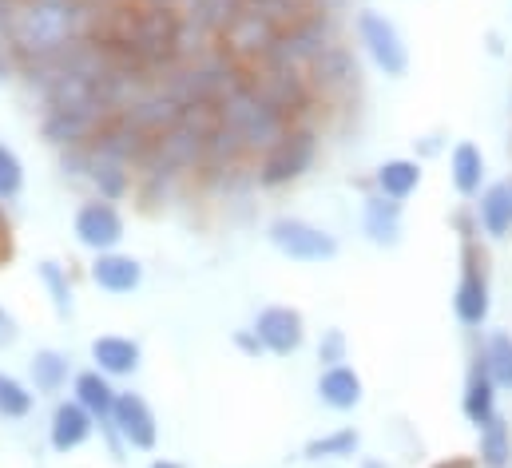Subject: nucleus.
Masks as SVG:
<instances>
[{
	"label": "nucleus",
	"mask_w": 512,
	"mask_h": 468,
	"mask_svg": "<svg viewBox=\"0 0 512 468\" xmlns=\"http://www.w3.org/2000/svg\"><path fill=\"white\" fill-rule=\"evenodd\" d=\"M96 16V0H16L4 32L16 44L20 60H32L92 36Z\"/></svg>",
	"instance_id": "1"
},
{
	"label": "nucleus",
	"mask_w": 512,
	"mask_h": 468,
	"mask_svg": "<svg viewBox=\"0 0 512 468\" xmlns=\"http://www.w3.org/2000/svg\"><path fill=\"white\" fill-rule=\"evenodd\" d=\"M219 123L231 127V131L243 139V147L251 151V159H258L262 151H270V147L294 127L282 112H274L247 80H243L227 100H219Z\"/></svg>",
	"instance_id": "2"
},
{
	"label": "nucleus",
	"mask_w": 512,
	"mask_h": 468,
	"mask_svg": "<svg viewBox=\"0 0 512 468\" xmlns=\"http://www.w3.org/2000/svg\"><path fill=\"white\" fill-rule=\"evenodd\" d=\"M322 151V135L314 123H294L270 151H262L255 163V179L262 191H282L298 179H306L318 163Z\"/></svg>",
	"instance_id": "3"
},
{
	"label": "nucleus",
	"mask_w": 512,
	"mask_h": 468,
	"mask_svg": "<svg viewBox=\"0 0 512 468\" xmlns=\"http://www.w3.org/2000/svg\"><path fill=\"white\" fill-rule=\"evenodd\" d=\"M334 40H338V20H334V12H310L306 20H298L294 28H286V32L274 40V48H270L258 64L306 72ZM251 68H255V64H251Z\"/></svg>",
	"instance_id": "4"
},
{
	"label": "nucleus",
	"mask_w": 512,
	"mask_h": 468,
	"mask_svg": "<svg viewBox=\"0 0 512 468\" xmlns=\"http://www.w3.org/2000/svg\"><path fill=\"white\" fill-rule=\"evenodd\" d=\"M247 84L255 88L258 96L282 112L290 123H314V108H318V96L306 80V72H294V68H270V64H255L247 68Z\"/></svg>",
	"instance_id": "5"
},
{
	"label": "nucleus",
	"mask_w": 512,
	"mask_h": 468,
	"mask_svg": "<svg viewBox=\"0 0 512 468\" xmlns=\"http://www.w3.org/2000/svg\"><path fill=\"white\" fill-rule=\"evenodd\" d=\"M453 314L465 330H485L493 314V286H489L485 254L477 250V242H461V278L453 290Z\"/></svg>",
	"instance_id": "6"
},
{
	"label": "nucleus",
	"mask_w": 512,
	"mask_h": 468,
	"mask_svg": "<svg viewBox=\"0 0 512 468\" xmlns=\"http://www.w3.org/2000/svg\"><path fill=\"white\" fill-rule=\"evenodd\" d=\"M354 32H358L362 52L370 56V64H374L382 76L397 80V76L409 72V48H405V36H401V28H397L385 12L362 8L358 20H354Z\"/></svg>",
	"instance_id": "7"
},
{
	"label": "nucleus",
	"mask_w": 512,
	"mask_h": 468,
	"mask_svg": "<svg viewBox=\"0 0 512 468\" xmlns=\"http://www.w3.org/2000/svg\"><path fill=\"white\" fill-rule=\"evenodd\" d=\"M266 238L290 262H330V258H338V238L326 227H318L310 219H298V215H278L266 227Z\"/></svg>",
	"instance_id": "8"
},
{
	"label": "nucleus",
	"mask_w": 512,
	"mask_h": 468,
	"mask_svg": "<svg viewBox=\"0 0 512 468\" xmlns=\"http://www.w3.org/2000/svg\"><path fill=\"white\" fill-rule=\"evenodd\" d=\"M306 80H310V88H314L318 100L338 104V100H350V96L362 88V64H358V56H354L350 44L334 40V44L306 68Z\"/></svg>",
	"instance_id": "9"
},
{
	"label": "nucleus",
	"mask_w": 512,
	"mask_h": 468,
	"mask_svg": "<svg viewBox=\"0 0 512 468\" xmlns=\"http://www.w3.org/2000/svg\"><path fill=\"white\" fill-rule=\"evenodd\" d=\"M72 234H76V242H80L84 250L108 254V250H120L128 227H124V215H120L116 203H108V199H88V203H80L76 215H72Z\"/></svg>",
	"instance_id": "10"
},
{
	"label": "nucleus",
	"mask_w": 512,
	"mask_h": 468,
	"mask_svg": "<svg viewBox=\"0 0 512 468\" xmlns=\"http://www.w3.org/2000/svg\"><path fill=\"white\" fill-rule=\"evenodd\" d=\"M282 36V28L274 24V20H266V16H258V12H235V20L223 28V36H219V48H227L243 68H251L258 64L270 48H274V40Z\"/></svg>",
	"instance_id": "11"
},
{
	"label": "nucleus",
	"mask_w": 512,
	"mask_h": 468,
	"mask_svg": "<svg viewBox=\"0 0 512 468\" xmlns=\"http://www.w3.org/2000/svg\"><path fill=\"white\" fill-rule=\"evenodd\" d=\"M104 108H44L40 112V135L44 143H52L56 151L64 147H80V143H92V135L108 123Z\"/></svg>",
	"instance_id": "12"
},
{
	"label": "nucleus",
	"mask_w": 512,
	"mask_h": 468,
	"mask_svg": "<svg viewBox=\"0 0 512 468\" xmlns=\"http://www.w3.org/2000/svg\"><path fill=\"white\" fill-rule=\"evenodd\" d=\"M108 425L120 433V441L128 445V453H151V449L159 445V421H155V409L147 405V397H139V393H131V389L128 393L120 389V401H116Z\"/></svg>",
	"instance_id": "13"
},
{
	"label": "nucleus",
	"mask_w": 512,
	"mask_h": 468,
	"mask_svg": "<svg viewBox=\"0 0 512 468\" xmlns=\"http://www.w3.org/2000/svg\"><path fill=\"white\" fill-rule=\"evenodd\" d=\"M262 342V350L274 357H290L306 346V318L294 306H262L251 326Z\"/></svg>",
	"instance_id": "14"
},
{
	"label": "nucleus",
	"mask_w": 512,
	"mask_h": 468,
	"mask_svg": "<svg viewBox=\"0 0 512 468\" xmlns=\"http://www.w3.org/2000/svg\"><path fill=\"white\" fill-rule=\"evenodd\" d=\"M96 429H100V421L80 405V401H56V409H52V421H48V445L56 449V453H76V449H84L92 437H96Z\"/></svg>",
	"instance_id": "15"
},
{
	"label": "nucleus",
	"mask_w": 512,
	"mask_h": 468,
	"mask_svg": "<svg viewBox=\"0 0 512 468\" xmlns=\"http://www.w3.org/2000/svg\"><path fill=\"white\" fill-rule=\"evenodd\" d=\"M183 104L175 100V96H167L159 84H151L135 104H131L128 112H124V119H128L135 131H143L147 139H159L163 131H171L179 119H183Z\"/></svg>",
	"instance_id": "16"
},
{
	"label": "nucleus",
	"mask_w": 512,
	"mask_h": 468,
	"mask_svg": "<svg viewBox=\"0 0 512 468\" xmlns=\"http://www.w3.org/2000/svg\"><path fill=\"white\" fill-rule=\"evenodd\" d=\"M497 397H501L497 381L489 377L485 361L473 353L469 373H465V389H461V413H465V421H469L473 429H485L493 417H501V413H497Z\"/></svg>",
	"instance_id": "17"
},
{
	"label": "nucleus",
	"mask_w": 512,
	"mask_h": 468,
	"mask_svg": "<svg viewBox=\"0 0 512 468\" xmlns=\"http://www.w3.org/2000/svg\"><path fill=\"white\" fill-rule=\"evenodd\" d=\"M151 143H155V139H147L143 131H135L124 116L108 119V123H104V127L92 135V151H100V155H108V159L128 163L131 171H135V167L147 159Z\"/></svg>",
	"instance_id": "18"
},
{
	"label": "nucleus",
	"mask_w": 512,
	"mask_h": 468,
	"mask_svg": "<svg viewBox=\"0 0 512 468\" xmlns=\"http://www.w3.org/2000/svg\"><path fill=\"white\" fill-rule=\"evenodd\" d=\"M88 278H92V286H100L104 294H131V290H139V282H143V262H139L135 254H124V250H108V254H96V258H92Z\"/></svg>",
	"instance_id": "19"
},
{
	"label": "nucleus",
	"mask_w": 512,
	"mask_h": 468,
	"mask_svg": "<svg viewBox=\"0 0 512 468\" xmlns=\"http://www.w3.org/2000/svg\"><path fill=\"white\" fill-rule=\"evenodd\" d=\"M366 397V385H362V373L354 365H326L318 373V401L334 413H354Z\"/></svg>",
	"instance_id": "20"
},
{
	"label": "nucleus",
	"mask_w": 512,
	"mask_h": 468,
	"mask_svg": "<svg viewBox=\"0 0 512 468\" xmlns=\"http://www.w3.org/2000/svg\"><path fill=\"white\" fill-rule=\"evenodd\" d=\"M88 353H92V365H96L100 373H108L112 381L135 377L139 365H143L139 342H135V338H124V334H100V338L88 346Z\"/></svg>",
	"instance_id": "21"
},
{
	"label": "nucleus",
	"mask_w": 512,
	"mask_h": 468,
	"mask_svg": "<svg viewBox=\"0 0 512 468\" xmlns=\"http://www.w3.org/2000/svg\"><path fill=\"white\" fill-rule=\"evenodd\" d=\"M84 183L96 191V199L120 203V199H128L131 191H135V171H131L128 163H120V159H108V155L92 151V143H88V179Z\"/></svg>",
	"instance_id": "22"
},
{
	"label": "nucleus",
	"mask_w": 512,
	"mask_h": 468,
	"mask_svg": "<svg viewBox=\"0 0 512 468\" xmlns=\"http://www.w3.org/2000/svg\"><path fill=\"white\" fill-rule=\"evenodd\" d=\"M362 231L366 238L374 242V246H382V250H393L397 242H401V234H405V215H401V203H393V199H385V195H366V203H362Z\"/></svg>",
	"instance_id": "23"
},
{
	"label": "nucleus",
	"mask_w": 512,
	"mask_h": 468,
	"mask_svg": "<svg viewBox=\"0 0 512 468\" xmlns=\"http://www.w3.org/2000/svg\"><path fill=\"white\" fill-rule=\"evenodd\" d=\"M449 179H453V191L461 199H477L485 187H489V163H485V151L469 139H461L453 151H449Z\"/></svg>",
	"instance_id": "24"
},
{
	"label": "nucleus",
	"mask_w": 512,
	"mask_h": 468,
	"mask_svg": "<svg viewBox=\"0 0 512 468\" xmlns=\"http://www.w3.org/2000/svg\"><path fill=\"white\" fill-rule=\"evenodd\" d=\"M72 401H80V405L104 425V421H112V409H116V401H120V389H116V381H112L108 373H100V369L92 365V369H80V373L72 377Z\"/></svg>",
	"instance_id": "25"
},
{
	"label": "nucleus",
	"mask_w": 512,
	"mask_h": 468,
	"mask_svg": "<svg viewBox=\"0 0 512 468\" xmlns=\"http://www.w3.org/2000/svg\"><path fill=\"white\" fill-rule=\"evenodd\" d=\"M72 377H76V373H72L68 353L44 346V350H36L28 357V385H32L36 397H56V393H64Z\"/></svg>",
	"instance_id": "26"
},
{
	"label": "nucleus",
	"mask_w": 512,
	"mask_h": 468,
	"mask_svg": "<svg viewBox=\"0 0 512 468\" xmlns=\"http://www.w3.org/2000/svg\"><path fill=\"white\" fill-rule=\"evenodd\" d=\"M473 215H477V227L489 234V238H509L512 234V187L505 183H489L477 203H473Z\"/></svg>",
	"instance_id": "27"
},
{
	"label": "nucleus",
	"mask_w": 512,
	"mask_h": 468,
	"mask_svg": "<svg viewBox=\"0 0 512 468\" xmlns=\"http://www.w3.org/2000/svg\"><path fill=\"white\" fill-rule=\"evenodd\" d=\"M243 163H251V151L243 147V139L231 131V127H215L211 135H207V155H203V171L195 175L199 183H207V179H215V175H223V171H231V167H243Z\"/></svg>",
	"instance_id": "28"
},
{
	"label": "nucleus",
	"mask_w": 512,
	"mask_h": 468,
	"mask_svg": "<svg viewBox=\"0 0 512 468\" xmlns=\"http://www.w3.org/2000/svg\"><path fill=\"white\" fill-rule=\"evenodd\" d=\"M425 171H421V159H385L374 171V191L393 199V203H405L409 195H417Z\"/></svg>",
	"instance_id": "29"
},
{
	"label": "nucleus",
	"mask_w": 512,
	"mask_h": 468,
	"mask_svg": "<svg viewBox=\"0 0 512 468\" xmlns=\"http://www.w3.org/2000/svg\"><path fill=\"white\" fill-rule=\"evenodd\" d=\"M477 465L512 468V425L505 417H493L485 429H477Z\"/></svg>",
	"instance_id": "30"
},
{
	"label": "nucleus",
	"mask_w": 512,
	"mask_h": 468,
	"mask_svg": "<svg viewBox=\"0 0 512 468\" xmlns=\"http://www.w3.org/2000/svg\"><path fill=\"white\" fill-rule=\"evenodd\" d=\"M179 12H183V20H187V24H195V28H199V32H207L211 40H219V36H223V28L235 20L239 0H187Z\"/></svg>",
	"instance_id": "31"
},
{
	"label": "nucleus",
	"mask_w": 512,
	"mask_h": 468,
	"mask_svg": "<svg viewBox=\"0 0 512 468\" xmlns=\"http://www.w3.org/2000/svg\"><path fill=\"white\" fill-rule=\"evenodd\" d=\"M477 357L485 361V369H489V377L497 381L501 393L512 389V334L509 330H493V334L477 346Z\"/></svg>",
	"instance_id": "32"
},
{
	"label": "nucleus",
	"mask_w": 512,
	"mask_h": 468,
	"mask_svg": "<svg viewBox=\"0 0 512 468\" xmlns=\"http://www.w3.org/2000/svg\"><path fill=\"white\" fill-rule=\"evenodd\" d=\"M36 278H40V286L48 290L56 318H72V310H76V294H72V278H68V266H60V262L44 258V262L36 266Z\"/></svg>",
	"instance_id": "33"
},
{
	"label": "nucleus",
	"mask_w": 512,
	"mask_h": 468,
	"mask_svg": "<svg viewBox=\"0 0 512 468\" xmlns=\"http://www.w3.org/2000/svg\"><path fill=\"white\" fill-rule=\"evenodd\" d=\"M358 445H362V433L358 429H334V433H322V437L306 441L302 457L306 461H346V457L358 453Z\"/></svg>",
	"instance_id": "34"
},
{
	"label": "nucleus",
	"mask_w": 512,
	"mask_h": 468,
	"mask_svg": "<svg viewBox=\"0 0 512 468\" xmlns=\"http://www.w3.org/2000/svg\"><path fill=\"white\" fill-rule=\"evenodd\" d=\"M32 405H36L32 385H24L20 377H12V373L0 369V417L4 421H24L32 413Z\"/></svg>",
	"instance_id": "35"
},
{
	"label": "nucleus",
	"mask_w": 512,
	"mask_h": 468,
	"mask_svg": "<svg viewBox=\"0 0 512 468\" xmlns=\"http://www.w3.org/2000/svg\"><path fill=\"white\" fill-rule=\"evenodd\" d=\"M20 195H24V163L8 143H0V203H16Z\"/></svg>",
	"instance_id": "36"
},
{
	"label": "nucleus",
	"mask_w": 512,
	"mask_h": 468,
	"mask_svg": "<svg viewBox=\"0 0 512 468\" xmlns=\"http://www.w3.org/2000/svg\"><path fill=\"white\" fill-rule=\"evenodd\" d=\"M318 361H322V369L326 365H342V361H350V342H346V334L334 326V330H326L322 338H318Z\"/></svg>",
	"instance_id": "37"
},
{
	"label": "nucleus",
	"mask_w": 512,
	"mask_h": 468,
	"mask_svg": "<svg viewBox=\"0 0 512 468\" xmlns=\"http://www.w3.org/2000/svg\"><path fill=\"white\" fill-rule=\"evenodd\" d=\"M20 52H16V44L8 40V32L0 28V84H8V80H20Z\"/></svg>",
	"instance_id": "38"
},
{
	"label": "nucleus",
	"mask_w": 512,
	"mask_h": 468,
	"mask_svg": "<svg viewBox=\"0 0 512 468\" xmlns=\"http://www.w3.org/2000/svg\"><path fill=\"white\" fill-rule=\"evenodd\" d=\"M235 350L247 353V357H258V353H266V350H262V342H258L255 330H235Z\"/></svg>",
	"instance_id": "39"
},
{
	"label": "nucleus",
	"mask_w": 512,
	"mask_h": 468,
	"mask_svg": "<svg viewBox=\"0 0 512 468\" xmlns=\"http://www.w3.org/2000/svg\"><path fill=\"white\" fill-rule=\"evenodd\" d=\"M441 147H445V135H437V131L417 139V155H421V159H433V155H441Z\"/></svg>",
	"instance_id": "40"
},
{
	"label": "nucleus",
	"mask_w": 512,
	"mask_h": 468,
	"mask_svg": "<svg viewBox=\"0 0 512 468\" xmlns=\"http://www.w3.org/2000/svg\"><path fill=\"white\" fill-rule=\"evenodd\" d=\"M12 8H16V0H0V28L8 24V16H12Z\"/></svg>",
	"instance_id": "41"
},
{
	"label": "nucleus",
	"mask_w": 512,
	"mask_h": 468,
	"mask_svg": "<svg viewBox=\"0 0 512 468\" xmlns=\"http://www.w3.org/2000/svg\"><path fill=\"white\" fill-rule=\"evenodd\" d=\"M0 242L8 246V215H4V203H0Z\"/></svg>",
	"instance_id": "42"
},
{
	"label": "nucleus",
	"mask_w": 512,
	"mask_h": 468,
	"mask_svg": "<svg viewBox=\"0 0 512 468\" xmlns=\"http://www.w3.org/2000/svg\"><path fill=\"white\" fill-rule=\"evenodd\" d=\"M358 468H389L385 461H378V457H362V465Z\"/></svg>",
	"instance_id": "43"
},
{
	"label": "nucleus",
	"mask_w": 512,
	"mask_h": 468,
	"mask_svg": "<svg viewBox=\"0 0 512 468\" xmlns=\"http://www.w3.org/2000/svg\"><path fill=\"white\" fill-rule=\"evenodd\" d=\"M143 4H167V8H183L187 0H143Z\"/></svg>",
	"instance_id": "44"
},
{
	"label": "nucleus",
	"mask_w": 512,
	"mask_h": 468,
	"mask_svg": "<svg viewBox=\"0 0 512 468\" xmlns=\"http://www.w3.org/2000/svg\"><path fill=\"white\" fill-rule=\"evenodd\" d=\"M147 468H183V465H179V461H163V457H159V461H151Z\"/></svg>",
	"instance_id": "45"
},
{
	"label": "nucleus",
	"mask_w": 512,
	"mask_h": 468,
	"mask_svg": "<svg viewBox=\"0 0 512 468\" xmlns=\"http://www.w3.org/2000/svg\"><path fill=\"white\" fill-rule=\"evenodd\" d=\"M437 468H477L473 461H465V465H437Z\"/></svg>",
	"instance_id": "46"
},
{
	"label": "nucleus",
	"mask_w": 512,
	"mask_h": 468,
	"mask_svg": "<svg viewBox=\"0 0 512 468\" xmlns=\"http://www.w3.org/2000/svg\"><path fill=\"white\" fill-rule=\"evenodd\" d=\"M4 322H8V318H4V314H0V326H4Z\"/></svg>",
	"instance_id": "47"
}]
</instances>
